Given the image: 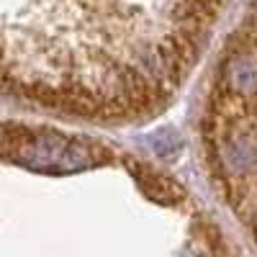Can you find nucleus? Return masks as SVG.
<instances>
[{
	"label": "nucleus",
	"instance_id": "1",
	"mask_svg": "<svg viewBox=\"0 0 257 257\" xmlns=\"http://www.w3.org/2000/svg\"><path fill=\"white\" fill-rule=\"evenodd\" d=\"M229 0H3V90L29 111L95 126L167 111Z\"/></svg>",
	"mask_w": 257,
	"mask_h": 257
},
{
	"label": "nucleus",
	"instance_id": "2",
	"mask_svg": "<svg viewBox=\"0 0 257 257\" xmlns=\"http://www.w3.org/2000/svg\"><path fill=\"white\" fill-rule=\"evenodd\" d=\"M198 144L213 190L257 244V0H247L211 62Z\"/></svg>",
	"mask_w": 257,
	"mask_h": 257
}]
</instances>
